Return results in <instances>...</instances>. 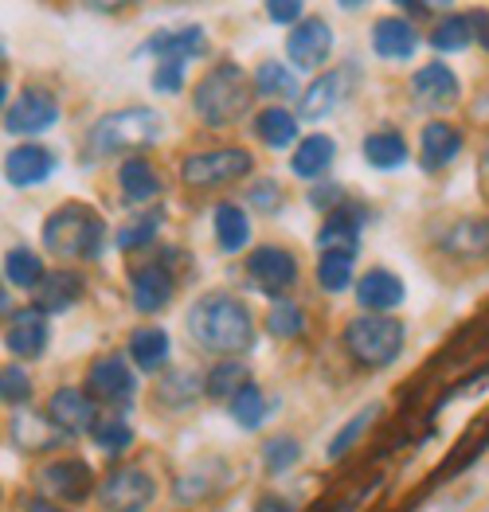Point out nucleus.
<instances>
[{
  "mask_svg": "<svg viewBox=\"0 0 489 512\" xmlns=\"http://www.w3.org/2000/svg\"><path fill=\"white\" fill-rule=\"evenodd\" d=\"M333 157H337L333 137L313 133L306 141H298V153L290 157V169H294V176H302V180H313V176H321V172L333 165Z\"/></svg>",
  "mask_w": 489,
  "mask_h": 512,
  "instance_id": "24",
  "label": "nucleus"
},
{
  "mask_svg": "<svg viewBox=\"0 0 489 512\" xmlns=\"http://www.w3.org/2000/svg\"><path fill=\"white\" fill-rule=\"evenodd\" d=\"M443 255L458 258V262H478V258L489 255V219L482 215H462L454 219L439 239Z\"/></svg>",
  "mask_w": 489,
  "mask_h": 512,
  "instance_id": "11",
  "label": "nucleus"
},
{
  "mask_svg": "<svg viewBox=\"0 0 489 512\" xmlns=\"http://www.w3.org/2000/svg\"><path fill=\"white\" fill-rule=\"evenodd\" d=\"M251 172V153L247 149H212V153H192L180 165V180L188 188H220Z\"/></svg>",
  "mask_w": 489,
  "mask_h": 512,
  "instance_id": "6",
  "label": "nucleus"
},
{
  "mask_svg": "<svg viewBox=\"0 0 489 512\" xmlns=\"http://www.w3.org/2000/svg\"><path fill=\"white\" fill-rule=\"evenodd\" d=\"M345 348L356 364L364 368H384L400 356L403 348V325L388 313H368L345 325Z\"/></svg>",
  "mask_w": 489,
  "mask_h": 512,
  "instance_id": "5",
  "label": "nucleus"
},
{
  "mask_svg": "<svg viewBox=\"0 0 489 512\" xmlns=\"http://www.w3.org/2000/svg\"><path fill=\"white\" fill-rule=\"evenodd\" d=\"M216 239H220L223 251H231V255L247 247V239H251V223H247L243 208H235V204H227V200L216 208Z\"/></svg>",
  "mask_w": 489,
  "mask_h": 512,
  "instance_id": "29",
  "label": "nucleus"
},
{
  "mask_svg": "<svg viewBox=\"0 0 489 512\" xmlns=\"http://www.w3.org/2000/svg\"><path fill=\"white\" fill-rule=\"evenodd\" d=\"M87 387H90V395L102 399V403H122V399L134 395V376H130L126 360L110 352V356H98V360L90 364Z\"/></svg>",
  "mask_w": 489,
  "mask_h": 512,
  "instance_id": "15",
  "label": "nucleus"
},
{
  "mask_svg": "<svg viewBox=\"0 0 489 512\" xmlns=\"http://www.w3.org/2000/svg\"><path fill=\"white\" fill-rule=\"evenodd\" d=\"M28 512H63V509H55L51 501H32V509H28Z\"/></svg>",
  "mask_w": 489,
  "mask_h": 512,
  "instance_id": "48",
  "label": "nucleus"
},
{
  "mask_svg": "<svg viewBox=\"0 0 489 512\" xmlns=\"http://www.w3.org/2000/svg\"><path fill=\"white\" fill-rule=\"evenodd\" d=\"M0 395H4L8 407H24V403L32 399L28 372H20V368H4V376H0Z\"/></svg>",
  "mask_w": 489,
  "mask_h": 512,
  "instance_id": "43",
  "label": "nucleus"
},
{
  "mask_svg": "<svg viewBox=\"0 0 489 512\" xmlns=\"http://www.w3.org/2000/svg\"><path fill=\"white\" fill-rule=\"evenodd\" d=\"M94 415H98L94 399H90L87 391H79V387H59L47 399V419H51V427L63 430V434H87V430H94L98 427Z\"/></svg>",
  "mask_w": 489,
  "mask_h": 512,
  "instance_id": "9",
  "label": "nucleus"
},
{
  "mask_svg": "<svg viewBox=\"0 0 489 512\" xmlns=\"http://www.w3.org/2000/svg\"><path fill=\"white\" fill-rule=\"evenodd\" d=\"M317 282L321 290L329 294H341L349 282H353V255H341V251H325L317 258Z\"/></svg>",
  "mask_w": 489,
  "mask_h": 512,
  "instance_id": "34",
  "label": "nucleus"
},
{
  "mask_svg": "<svg viewBox=\"0 0 489 512\" xmlns=\"http://www.w3.org/2000/svg\"><path fill=\"white\" fill-rule=\"evenodd\" d=\"M59 122V102L47 90H24L8 110H4V129L8 133H44Z\"/></svg>",
  "mask_w": 489,
  "mask_h": 512,
  "instance_id": "8",
  "label": "nucleus"
},
{
  "mask_svg": "<svg viewBox=\"0 0 489 512\" xmlns=\"http://www.w3.org/2000/svg\"><path fill=\"white\" fill-rule=\"evenodd\" d=\"M376 419H380V403H372V407H364L360 415H353L345 427L337 430V438L329 442V458H333V462H337V458H345V454H349V446H353L356 438H360L364 430L372 427Z\"/></svg>",
  "mask_w": 489,
  "mask_h": 512,
  "instance_id": "38",
  "label": "nucleus"
},
{
  "mask_svg": "<svg viewBox=\"0 0 489 512\" xmlns=\"http://www.w3.org/2000/svg\"><path fill=\"white\" fill-rule=\"evenodd\" d=\"M184 86V63H157L153 71V90L157 94H177Z\"/></svg>",
  "mask_w": 489,
  "mask_h": 512,
  "instance_id": "45",
  "label": "nucleus"
},
{
  "mask_svg": "<svg viewBox=\"0 0 489 512\" xmlns=\"http://www.w3.org/2000/svg\"><path fill=\"white\" fill-rule=\"evenodd\" d=\"M462 153V133L446 122H431L423 126V137H419V165L427 172L446 169L454 157Z\"/></svg>",
  "mask_w": 489,
  "mask_h": 512,
  "instance_id": "21",
  "label": "nucleus"
},
{
  "mask_svg": "<svg viewBox=\"0 0 489 512\" xmlns=\"http://www.w3.org/2000/svg\"><path fill=\"white\" fill-rule=\"evenodd\" d=\"M153 497H157L153 477L145 470H137V466L114 470L98 485V505L106 512H141Z\"/></svg>",
  "mask_w": 489,
  "mask_h": 512,
  "instance_id": "7",
  "label": "nucleus"
},
{
  "mask_svg": "<svg viewBox=\"0 0 489 512\" xmlns=\"http://www.w3.org/2000/svg\"><path fill=\"white\" fill-rule=\"evenodd\" d=\"M251 204H255V208H263V212H274V208L282 204L278 184H274V180H267V184H255V188H251Z\"/></svg>",
  "mask_w": 489,
  "mask_h": 512,
  "instance_id": "47",
  "label": "nucleus"
},
{
  "mask_svg": "<svg viewBox=\"0 0 489 512\" xmlns=\"http://www.w3.org/2000/svg\"><path fill=\"white\" fill-rule=\"evenodd\" d=\"M482 172L489 176V149H486V157H482Z\"/></svg>",
  "mask_w": 489,
  "mask_h": 512,
  "instance_id": "49",
  "label": "nucleus"
},
{
  "mask_svg": "<svg viewBox=\"0 0 489 512\" xmlns=\"http://www.w3.org/2000/svg\"><path fill=\"white\" fill-rule=\"evenodd\" d=\"M356 301H360V309H368V313H388V309H396L403 301V282L392 274V270H368V274H360V282H356Z\"/></svg>",
  "mask_w": 489,
  "mask_h": 512,
  "instance_id": "19",
  "label": "nucleus"
},
{
  "mask_svg": "<svg viewBox=\"0 0 489 512\" xmlns=\"http://www.w3.org/2000/svg\"><path fill=\"white\" fill-rule=\"evenodd\" d=\"M255 133H259L263 145L282 149V145H290V141L298 137V118L286 114V110H278V106H270V110H263V114L255 118Z\"/></svg>",
  "mask_w": 489,
  "mask_h": 512,
  "instance_id": "30",
  "label": "nucleus"
},
{
  "mask_svg": "<svg viewBox=\"0 0 489 512\" xmlns=\"http://www.w3.org/2000/svg\"><path fill=\"white\" fill-rule=\"evenodd\" d=\"M415 28L403 20V16H384V20H376V28H372V47H376V55H384V59H411V51H415Z\"/></svg>",
  "mask_w": 489,
  "mask_h": 512,
  "instance_id": "23",
  "label": "nucleus"
},
{
  "mask_svg": "<svg viewBox=\"0 0 489 512\" xmlns=\"http://www.w3.org/2000/svg\"><path fill=\"white\" fill-rule=\"evenodd\" d=\"M251 384L247 380V368L243 364H235V360H223V364H216L212 372H208V380H204V391L212 395V399H235L243 387Z\"/></svg>",
  "mask_w": 489,
  "mask_h": 512,
  "instance_id": "32",
  "label": "nucleus"
},
{
  "mask_svg": "<svg viewBox=\"0 0 489 512\" xmlns=\"http://www.w3.org/2000/svg\"><path fill=\"white\" fill-rule=\"evenodd\" d=\"M118 188H122V196L130 204H145V200H153L161 192V180H157V172H153V165L145 157H130L118 169Z\"/></svg>",
  "mask_w": 489,
  "mask_h": 512,
  "instance_id": "26",
  "label": "nucleus"
},
{
  "mask_svg": "<svg viewBox=\"0 0 489 512\" xmlns=\"http://www.w3.org/2000/svg\"><path fill=\"white\" fill-rule=\"evenodd\" d=\"M317 247H321V255H325V251L353 255V251H356V223H353V219H345V215L333 212L329 219H325L321 235H317Z\"/></svg>",
  "mask_w": 489,
  "mask_h": 512,
  "instance_id": "36",
  "label": "nucleus"
},
{
  "mask_svg": "<svg viewBox=\"0 0 489 512\" xmlns=\"http://www.w3.org/2000/svg\"><path fill=\"white\" fill-rule=\"evenodd\" d=\"M470 40H474V20L470 16H443L431 28V47H439V51H462Z\"/></svg>",
  "mask_w": 489,
  "mask_h": 512,
  "instance_id": "35",
  "label": "nucleus"
},
{
  "mask_svg": "<svg viewBox=\"0 0 489 512\" xmlns=\"http://www.w3.org/2000/svg\"><path fill=\"white\" fill-rule=\"evenodd\" d=\"M177 278L161 266V262H149V266H141L134 274V305L141 313H157V309H165L169 298H173V286Z\"/></svg>",
  "mask_w": 489,
  "mask_h": 512,
  "instance_id": "22",
  "label": "nucleus"
},
{
  "mask_svg": "<svg viewBox=\"0 0 489 512\" xmlns=\"http://www.w3.org/2000/svg\"><path fill=\"white\" fill-rule=\"evenodd\" d=\"M255 86L263 90V94H274V98H302L298 94V79H294V71L286 67V63H259V71H255Z\"/></svg>",
  "mask_w": 489,
  "mask_h": 512,
  "instance_id": "33",
  "label": "nucleus"
},
{
  "mask_svg": "<svg viewBox=\"0 0 489 512\" xmlns=\"http://www.w3.org/2000/svg\"><path fill=\"white\" fill-rule=\"evenodd\" d=\"M196 391H200V384L192 380V372H169L165 380H161V387H157V399L161 403H173V407H188L192 399H196Z\"/></svg>",
  "mask_w": 489,
  "mask_h": 512,
  "instance_id": "39",
  "label": "nucleus"
},
{
  "mask_svg": "<svg viewBox=\"0 0 489 512\" xmlns=\"http://www.w3.org/2000/svg\"><path fill=\"white\" fill-rule=\"evenodd\" d=\"M145 55H161V63H184V59H196L208 51L204 40V28H169V32H157L153 40L141 47Z\"/></svg>",
  "mask_w": 489,
  "mask_h": 512,
  "instance_id": "18",
  "label": "nucleus"
},
{
  "mask_svg": "<svg viewBox=\"0 0 489 512\" xmlns=\"http://www.w3.org/2000/svg\"><path fill=\"white\" fill-rule=\"evenodd\" d=\"M130 356L141 372H157L169 360V337L165 329H137L130 337Z\"/></svg>",
  "mask_w": 489,
  "mask_h": 512,
  "instance_id": "28",
  "label": "nucleus"
},
{
  "mask_svg": "<svg viewBox=\"0 0 489 512\" xmlns=\"http://www.w3.org/2000/svg\"><path fill=\"white\" fill-rule=\"evenodd\" d=\"M231 419L239 423V427H247V430H255L263 419H267V403H263V391L255 384H247L235 399H231Z\"/></svg>",
  "mask_w": 489,
  "mask_h": 512,
  "instance_id": "37",
  "label": "nucleus"
},
{
  "mask_svg": "<svg viewBox=\"0 0 489 512\" xmlns=\"http://www.w3.org/2000/svg\"><path fill=\"white\" fill-rule=\"evenodd\" d=\"M251 98H255L251 79L235 63H220V67H212L200 79V86H196V114L208 126L223 129L231 126V122H239L251 110Z\"/></svg>",
  "mask_w": 489,
  "mask_h": 512,
  "instance_id": "2",
  "label": "nucleus"
},
{
  "mask_svg": "<svg viewBox=\"0 0 489 512\" xmlns=\"http://www.w3.org/2000/svg\"><path fill=\"white\" fill-rule=\"evenodd\" d=\"M161 114L149 106H126L106 114L94 133H90V149L94 153H137L145 145H153L161 137Z\"/></svg>",
  "mask_w": 489,
  "mask_h": 512,
  "instance_id": "4",
  "label": "nucleus"
},
{
  "mask_svg": "<svg viewBox=\"0 0 489 512\" xmlns=\"http://www.w3.org/2000/svg\"><path fill=\"white\" fill-rule=\"evenodd\" d=\"M32 294H36V309H40V313H63V309H71V305L79 301L83 286H79V278H75V274L55 270V274H47Z\"/></svg>",
  "mask_w": 489,
  "mask_h": 512,
  "instance_id": "25",
  "label": "nucleus"
},
{
  "mask_svg": "<svg viewBox=\"0 0 489 512\" xmlns=\"http://www.w3.org/2000/svg\"><path fill=\"white\" fill-rule=\"evenodd\" d=\"M329 51H333V32H329V24L317 20V16H306V20L286 36V55H290L302 71L321 67V63L329 59Z\"/></svg>",
  "mask_w": 489,
  "mask_h": 512,
  "instance_id": "12",
  "label": "nucleus"
},
{
  "mask_svg": "<svg viewBox=\"0 0 489 512\" xmlns=\"http://www.w3.org/2000/svg\"><path fill=\"white\" fill-rule=\"evenodd\" d=\"M267 329L274 337H298L306 329V317L298 305H274V313L267 317Z\"/></svg>",
  "mask_w": 489,
  "mask_h": 512,
  "instance_id": "42",
  "label": "nucleus"
},
{
  "mask_svg": "<svg viewBox=\"0 0 489 512\" xmlns=\"http://www.w3.org/2000/svg\"><path fill=\"white\" fill-rule=\"evenodd\" d=\"M47 337H51L47 317L36 309V305H32V309H16V313H8V333H4V344H8V352H12V356H24V360L44 356Z\"/></svg>",
  "mask_w": 489,
  "mask_h": 512,
  "instance_id": "13",
  "label": "nucleus"
},
{
  "mask_svg": "<svg viewBox=\"0 0 489 512\" xmlns=\"http://www.w3.org/2000/svg\"><path fill=\"white\" fill-rule=\"evenodd\" d=\"M102 239H106V223L87 204H63L44 223V243L51 255L94 258L102 251Z\"/></svg>",
  "mask_w": 489,
  "mask_h": 512,
  "instance_id": "3",
  "label": "nucleus"
},
{
  "mask_svg": "<svg viewBox=\"0 0 489 512\" xmlns=\"http://www.w3.org/2000/svg\"><path fill=\"white\" fill-rule=\"evenodd\" d=\"M247 274H251V282L259 290L282 294V290H290L298 282V262H294L290 251H282V247H259V251H251V258H247Z\"/></svg>",
  "mask_w": 489,
  "mask_h": 512,
  "instance_id": "10",
  "label": "nucleus"
},
{
  "mask_svg": "<svg viewBox=\"0 0 489 512\" xmlns=\"http://www.w3.org/2000/svg\"><path fill=\"white\" fill-rule=\"evenodd\" d=\"M188 333L208 352H243L255 341V321L231 294H204L188 309Z\"/></svg>",
  "mask_w": 489,
  "mask_h": 512,
  "instance_id": "1",
  "label": "nucleus"
},
{
  "mask_svg": "<svg viewBox=\"0 0 489 512\" xmlns=\"http://www.w3.org/2000/svg\"><path fill=\"white\" fill-rule=\"evenodd\" d=\"M411 90H415V98H419L423 106H431V110H446V106L458 102V79H454V71H450L446 63H427V67H419V71L411 75Z\"/></svg>",
  "mask_w": 489,
  "mask_h": 512,
  "instance_id": "17",
  "label": "nucleus"
},
{
  "mask_svg": "<svg viewBox=\"0 0 489 512\" xmlns=\"http://www.w3.org/2000/svg\"><path fill=\"white\" fill-rule=\"evenodd\" d=\"M4 274H8L12 286H20V290H36V286L44 282V262H40L36 251H28V247H12L8 258H4Z\"/></svg>",
  "mask_w": 489,
  "mask_h": 512,
  "instance_id": "31",
  "label": "nucleus"
},
{
  "mask_svg": "<svg viewBox=\"0 0 489 512\" xmlns=\"http://www.w3.org/2000/svg\"><path fill=\"white\" fill-rule=\"evenodd\" d=\"M267 16L274 24H302V4L298 0H270L267 4Z\"/></svg>",
  "mask_w": 489,
  "mask_h": 512,
  "instance_id": "46",
  "label": "nucleus"
},
{
  "mask_svg": "<svg viewBox=\"0 0 489 512\" xmlns=\"http://www.w3.org/2000/svg\"><path fill=\"white\" fill-rule=\"evenodd\" d=\"M161 227V215H145V223H134L126 231H118V247L122 251H134V247H145L153 239V231Z\"/></svg>",
  "mask_w": 489,
  "mask_h": 512,
  "instance_id": "44",
  "label": "nucleus"
},
{
  "mask_svg": "<svg viewBox=\"0 0 489 512\" xmlns=\"http://www.w3.org/2000/svg\"><path fill=\"white\" fill-rule=\"evenodd\" d=\"M40 485L55 501H83L90 493V485H94V473H90L87 462H51L40 473Z\"/></svg>",
  "mask_w": 489,
  "mask_h": 512,
  "instance_id": "16",
  "label": "nucleus"
},
{
  "mask_svg": "<svg viewBox=\"0 0 489 512\" xmlns=\"http://www.w3.org/2000/svg\"><path fill=\"white\" fill-rule=\"evenodd\" d=\"M349 86H353V71H329V75L313 79V83L302 90V98H298V118H302V122L325 118L329 110H337V102L349 94Z\"/></svg>",
  "mask_w": 489,
  "mask_h": 512,
  "instance_id": "14",
  "label": "nucleus"
},
{
  "mask_svg": "<svg viewBox=\"0 0 489 512\" xmlns=\"http://www.w3.org/2000/svg\"><path fill=\"white\" fill-rule=\"evenodd\" d=\"M364 161L372 169H400L407 161V141L392 129H380V133H368L364 137Z\"/></svg>",
  "mask_w": 489,
  "mask_h": 512,
  "instance_id": "27",
  "label": "nucleus"
},
{
  "mask_svg": "<svg viewBox=\"0 0 489 512\" xmlns=\"http://www.w3.org/2000/svg\"><path fill=\"white\" fill-rule=\"evenodd\" d=\"M298 458H302V446L294 442V438H270L267 446H263V462H267L270 473H286L298 466Z\"/></svg>",
  "mask_w": 489,
  "mask_h": 512,
  "instance_id": "40",
  "label": "nucleus"
},
{
  "mask_svg": "<svg viewBox=\"0 0 489 512\" xmlns=\"http://www.w3.org/2000/svg\"><path fill=\"white\" fill-rule=\"evenodd\" d=\"M51 172H55V157L40 145H20L4 161V176H8L12 188H32V184L47 180Z\"/></svg>",
  "mask_w": 489,
  "mask_h": 512,
  "instance_id": "20",
  "label": "nucleus"
},
{
  "mask_svg": "<svg viewBox=\"0 0 489 512\" xmlns=\"http://www.w3.org/2000/svg\"><path fill=\"white\" fill-rule=\"evenodd\" d=\"M94 442H98L106 454H122V450L134 442V430L126 427L122 419H110V423H98V427H94Z\"/></svg>",
  "mask_w": 489,
  "mask_h": 512,
  "instance_id": "41",
  "label": "nucleus"
}]
</instances>
